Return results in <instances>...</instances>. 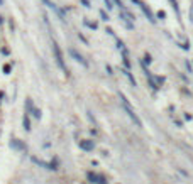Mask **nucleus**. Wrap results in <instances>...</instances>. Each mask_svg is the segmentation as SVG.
<instances>
[{
	"label": "nucleus",
	"mask_w": 193,
	"mask_h": 184,
	"mask_svg": "<svg viewBox=\"0 0 193 184\" xmlns=\"http://www.w3.org/2000/svg\"><path fill=\"white\" fill-rule=\"evenodd\" d=\"M119 96H120V100H122V105H124V110L127 112V115L131 116V120H132V122H134V123H135L137 127H142V122L139 120V116L135 115V112L132 110V107H131V103L127 101V98L124 96V93H119Z\"/></svg>",
	"instance_id": "nucleus-1"
},
{
	"label": "nucleus",
	"mask_w": 193,
	"mask_h": 184,
	"mask_svg": "<svg viewBox=\"0 0 193 184\" xmlns=\"http://www.w3.org/2000/svg\"><path fill=\"white\" fill-rule=\"evenodd\" d=\"M53 52H54V59H56V63H58L59 69H61L63 73H68V68H66V64H65V59H63V52H61V49H59L58 42H53Z\"/></svg>",
	"instance_id": "nucleus-2"
},
{
	"label": "nucleus",
	"mask_w": 193,
	"mask_h": 184,
	"mask_svg": "<svg viewBox=\"0 0 193 184\" xmlns=\"http://www.w3.org/2000/svg\"><path fill=\"white\" fill-rule=\"evenodd\" d=\"M132 2H134V3H137V5L141 7V10H142V12L146 14V17L149 19V22H154V20H156V19H154V15H153V12H151V9H149L147 5H146L144 2H141V0H132Z\"/></svg>",
	"instance_id": "nucleus-3"
},
{
	"label": "nucleus",
	"mask_w": 193,
	"mask_h": 184,
	"mask_svg": "<svg viewBox=\"0 0 193 184\" xmlns=\"http://www.w3.org/2000/svg\"><path fill=\"white\" fill-rule=\"evenodd\" d=\"M42 2H44V3L48 5L49 9H53V12H56V14H58V17H59L61 20H66V17H65V14H63V10L59 9V7L56 5V3H54V2H51V0H42Z\"/></svg>",
	"instance_id": "nucleus-4"
},
{
	"label": "nucleus",
	"mask_w": 193,
	"mask_h": 184,
	"mask_svg": "<svg viewBox=\"0 0 193 184\" xmlns=\"http://www.w3.org/2000/svg\"><path fill=\"white\" fill-rule=\"evenodd\" d=\"M32 162H34V164H37V165H41V167H44V169H49V171H56V169H58L54 164L46 162V161H41V159H37V157H32Z\"/></svg>",
	"instance_id": "nucleus-5"
},
{
	"label": "nucleus",
	"mask_w": 193,
	"mask_h": 184,
	"mask_svg": "<svg viewBox=\"0 0 193 184\" xmlns=\"http://www.w3.org/2000/svg\"><path fill=\"white\" fill-rule=\"evenodd\" d=\"M69 56H71V58H75V61H78V63H80L81 66L88 68V63L85 61V59H83V56H81V54L78 52L76 49H69Z\"/></svg>",
	"instance_id": "nucleus-6"
},
{
	"label": "nucleus",
	"mask_w": 193,
	"mask_h": 184,
	"mask_svg": "<svg viewBox=\"0 0 193 184\" xmlns=\"http://www.w3.org/2000/svg\"><path fill=\"white\" fill-rule=\"evenodd\" d=\"M93 147H95V144H93V140H81L80 142V149H83V150H93Z\"/></svg>",
	"instance_id": "nucleus-7"
},
{
	"label": "nucleus",
	"mask_w": 193,
	"mask_h": 184,
	"mask_svg": "<svg viewBox=\"0 0 193 184\" xmlns=\"http://www.w3.org/2000/svg\"><path fill=\"white\" fill-rule=\"evenodd\" d=\"M10 147H14V149H19V150H24V149H26V145H24L22 142H19L17 139H14V140H10Z\"/></svg>",
	"instance_id": "nucleus-8"
},
{
	"label": "nucleus",
	"mask_w": 193,
	"mask_h": 184,
	"mask_svg": "<svg viewBox=\"0 0 193 184\" xmlns=\"http://www.w3.org/2000/svg\"><path fill=\"white\" fill-rule=\"evenodd\" d=\"M169 3H171V7L174 9V12L180 15V7H178V2H176V0H169Z\"/></svg>",
	"instance_id": "nucleus-9"
},
{
	"label": "nucleus",
	"mask_w": 193,
	"mask_h": 184,
	"mask_svg": "<svg viewBox=\"0 0 193 184\" xmlns=\"http://www.w3.org/2000/svg\"><path fill=\"white\" fill-rule=\"evenodd\" d=\"M22 125H24V128H26L27 132L31 130V122H29V118H27V116H24V122H22Z\"/></svg>",
	"instance_id": "nucleus-10"
},
{
	"label": "nucleus",
	"mask_w": 193,
	"mask_h": 184,
	"mask_svg": "<svg viewBox=\"0 0 193 184\" xmlns=\"http://www.w3.org/2000/svg\"><path fill=\"white\" fill-rule=\"evenodd\" d=\"M98 177H100V176L93 174V172H88V179H90L92 183H98Z\"/></svg>",
	"instance_id": "nucleus-11"
},
{
	"label": "nucleus",
	"mask_w": 193,
	"mask_h": 184,
	"mask_svg": "<svg viewBox=\"0 0 193 184\" xmlns=\"http://www.w3.org/2000/svg\"><path fill=\"white\" fill-rule=\"evenodd\" d=\"M124 74H126V76L129 78V79H131V83H132V86H135V79H134V76H132V74L129 73V69H126V71H124Z\"/></svg>",
	"instance_id": "nucleus-12"
},
{
	"label": "nucleus",
	"mask_w": 193,
	"mask_h": 184,
	"mask_svg": "<svg viewBox=\"0 0 193 184\" xmlns=\"http://www.w3.org/2000/svg\"><path fill=\"white\" fill-rule=\"evenodd\" d=\"M26 103H27V110H29V112H34V107H32V100H31V98H27V100H26Z\"/></svg>",
	"instance_id": "nucleus-13"
},
{
	"label": "nucleus",
	"mask_w": 193,
	"mask_h": 184,
	"mask_svg": "<svg viewBox=\"0 0 193 184\" xmlns=\"http://www.w3.org/2000/svg\"><path fill=\"white\" fill-rule=\"evenodd\" d=\"M100 17H102L103 20H108V15H107V14L103 12V10H100Z\"/></svg>",
	"instance_id": "nucleus-14"
},
{
	"label": "nucleus",
	"mask_w": 193,
	"mask_h": 184,
	"mask_svg": "<svg viewBox=\"0 0 193 184\" xmlns=\"http://www.w3.org/2000/svg\"><path fill=\"white\" fill-rule=\"evenodd\" d=\"M32 113H34L36 118H41V110H36V108H34V112H32Z\"/></svg>",
	"instance_id": "nucleus-15"
},
{
	"label": "nucleus",
	"mask_w": 193,
	"mask_h": 184,
	"mask_svg": "<svg viewBox=\"0 0 193 184\" xmlns=\"http://www.w3.org/2000/svg\"><path fill=\"white\" fill-rule=\"evenodd\" d=\"M105 5H107V9L110 10L112 9V7H114V5H112V2H110V0H105Z\"/></svg>",
	"instance_id": "nucleus-16"
},
{
	"label": "nucleus",
	"mask_w": 193,
	"mask_h": 184,
	"mask_svg": "<svg viewBox=\"0 0 193 184\" xmlns=\"http://www.w3.org/2000/svg\"><path fill=\"white\" fill-rule=\"evenodd\" d=\"M144 63H147V64L151 63V56H149V54H146V58H144Z\"/></svg>",
	"instance_id": "nucleus-17"
},
{
	"label": "nucleus",
	"mask_w": 193,
	"mask_h": 184,
	"mask_svg": "<svg viewBox=\"0 0 193 184\" xmlns=\"http://www.w3.org/2000/svg\"><path fill=\"white\" fill-rule=\"evenodd\" d=\"M114 2H115V5H119V7H120V9H122V7H124V5H122V2H120V0H114Z\"/></svg>",
	"instance_id": "nucleus-18"
},
{
	"label": "nucleus",
	"mask_w": 193,
	"mask_h": 184,
	"mask_svg": "<svg viewBox=\"0 0 193 184\" xmlns=\"http://www.w3.org/2000/svg\"><path fill=\"white\" fill-rule=\"evenodd\" d=\"M81 3H83L85 7H90V3H88V0H81Z\"/></svg>",
	"instance_id": "nucleus-19"
},
{
	"label": "nucleus",
	"mask_w": 193,
	"mask_h": 184,
	"mask_svg": "<svg viewBox=\"0 0 193 184\" xmlns=\"http://www.w3.org/2000/svg\"><path fill=\"white\" fill-rule=\"evenodd\" d=\"M0 5H3V0H0Z\"/></svg>",
	"instance_id": "nucleus-20"
},
{
	"label": "nucleus",
	"mask_w": 193,
	"mask_h": 184,
	"mask_svg": "<svg viewBox=\"0 0 193 184\" xmlns=\"http://www.w3.org/2000/svg\"><path fill=\"white\" fill-rule=\"evenodd\" d=\"M2 22H3V19H2V17H0V24H2Z\"/></svg>",
	"instance_id": "nucleus-21"
}]
</instances>
